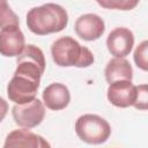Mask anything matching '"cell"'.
<instances>
[{
  "mask_svg": "<svg viewBox=\"0 0 148 148\" xmlns=\"http://www.w3.org/2000/svg\"><path fill=\"white\" fill-rule=\"evenodd\" d=\"M16 69L7 84L9 101L25 104L36 98L40 77L45 72L44 60L34 52H27L16 58Z\"/></svg>",
  "mask_w": 148,
  "mask_h": 148,
  "instance_id": "cell-1",
  "label": "cell"
},
{
  "mask_svg": "<svg viewBox=\"0 0 148 148\" xmlns=\"http://www.w3.org/2000/svg\"><path fill=\"white\" fill-rule=\"evenodd\" d=\"M68 24V14L58 3L47 2L31 8L27 14L28 29L35 35L44 36L60 32Z\"/></svg>",
  "mask_w": 148,
  "mask_h": 148,
  "instance_id": "cell-2",
  "label": "cell"
},
{
  "mask_svg": "<svg viewBox=\"0 0 148 148\" xmlns=\"http://www.w3.org/2000/svg\"><path fill=\"white\" fill-rule=\"evenodd\" d=\"M51 56L54 64L60 67L86 68L92 65L95 60L92 52L71 36H64L54 40L51 45Z\"/></svg>",
  "mask_w": 148,
  "mask_h": 148,
  "instance_id": "cell-3",
  "label": "cell"
},
{
  "mask_svg": "<svg viewBox=\"0 0 148 148\" xmlns=\"http://www.w3.org/2000/svg\"><path fill=\"white\" fill-rule=\"evenodd\" d=\"M76 135L86 143L101 145L104 143L111 134V126L104 118L87 113L80 116L75 121Z\"/></svg>",
  "mask_w": 148,
  "mask_h": 148,
  "instance_id": "cell-4",
  "label": "cell"
},
{
  "mask_svg": "<svg viewBox=\"0 0 148 148\" xmlns=\"http://www.w3.org/2000/svg\"><path fill=\"white\" fill-rule=\"evenodd\" d=\"M15 124L22 128H34L38 126L45 117V106L42 101L35 98L25 104H15L12 109Z\"/></svg>",
  "mask_w": 148,
  "mask_h": 148,
  "instance_id": "cell-5",
  "label": "cell"
},
{
  "mask_svg": "<svg viewBox=\"0 0 148 148\" xmlns=\"http://www.w3.org/2000/svg\"><path fill=\"white\" fill-rule=\"evenodd\" d=\"M138 86H134L132 81H117L109 84L106 96L109 102L117 108L133 106L136 101Z\"/></svg>",
  "mask_w": 148,
  "mask_h": 148,
  "instance_id": "cell-6",
  "label": "cell"
},
{
  "mask_svg": "<svg viewBox=\"0 0 148 148\" xmlns=\"http://www.w3.org/2000/svg\"><path fill=\"white\" fill-rule=\"evenodd\" d=\"M134 46V35L128 28L118 27L106 38V47L114 58H125Z\"/></svg>",
  "mask_w": 148,
  "mask_h": 148,
  "instance_id": "cell-7",
  "label": "cell"
},
{
  "mask_svg": "<svg viewBox=\"0 0 148 148\" xmlns=\"http://www.w3.org/2000/svg\"><path fill=\"white\" fill-rule=\"evenodd\" d=\"M2 148H51V145L42 135L21 128L7 134Z\"/></svg>",
  "mask_w": 148,
  "mask_h": 148,
  "instance_id": "cell-8",
  "label": "cell"
},
{
  "mask_svg": "<svg viewBox=\"0 0 148 148\" xmlns=\"http://www.w3.org/2000/svg\"><path fill=\"white\" fill-rule=\"evenodd\" d=\"M74 30L81 39L92 42L102 37L105 31V23L97 14L88 13L81 15L75 21Z\"/></svg>",
  "mask_w": 148,
  "mask_h": 148,
  "instance_id": "cell-9",
  "label": "cell"
},
{
  "mask_svg": "<svg viewBox=\"0 0 148 148\" xmlns=\"http://www.w3.org/2000/svg\"><path fill=\"white\" fill-rule=\"evenodd\" d=\"M25 46L22 30L17 25L6 27L0 30V54L3 57H17Z\"/></svg>",
  "mask_w": 148,
  "mask_h": 148,
  "instance_id": "cell-10",
  "label": "cell"
},
{
  "mask_svg": "<svg viewBox=\"0 0 148 148\" xmlns=\"http://www.w3.org/2000/svg\"><path fill=\"white\" fill-rule=\"evenodd\" d=\"M43 104L47 109L53 111H59L68 106L71 102V92L68 88L62 83H51L47 86L42 94Z\"/></svg>",
  "mask_w": 148,
  "mask_h": 148,
  "instance_id": "cell-11",
  "label": "cell"
},
{
  "mask_svg": "<svg viewBox=\"0 0 148 148\" xmlns=\"http://www.w3.org/2000/svg\"><path fill=\"white\" fill-rule=\"evenodd\" d=\"M104 75L109 84L117 81H132L133 69L130 61L125 58H113L108 62Z\"/></svg>",
  "mask_w": 148,
  "mask_h": 148,
  "instance_id": "cell-12",
  "label": "cell"
},
{
  "mask_svg": "<svg viewBox=\"0 0 148 148\" xmlns=\"http://www.w3.org/2000/svg\"><path fill=\"white\" fill-rule=\"evenodd\" d=\"M10 25H20L18 16L12 10L7 1L0 0V28L3 29Z\"/></svg>",
  "mask_w": 148,
  "mask_h": 148,
  "instance_id": "cell-13",
  "label": "cell"
},
{
  "mask_svg": "<svg viewBox=\"0 0 148 148\" xmlns=\"http://www.w3.org/2000/svg\"><path fill=\"white\" fill-rule=\"evenodd\" d=\"M97 3L109 9L131 10L139 3V1L138 0H97Z\"/></svg>",
  "mask_w": 148,
  "mask_h": 148,
  "instance_id": "cell-14",
  "label": "cell"
},
{
  "mask_svg": "<svg viewBox=\"0 0 148 148\" xmlns=\"http://www.w3.org/2000/svg\"><path fill=\"white\" fill-rule=\"evenodd\" d=\"M147 50H148V42L147 40H143L141 42L135 51H134V62L135 65L142 69V71H148V57H147Z\"/></svg>",
  "mask_w": 148,
  "mask_h": 148,
  "instance_id": "cell-15",
  "label": "cell"
},
{
  "mask_svg": "<svg viewBox=\"0 0 148 148\" xmlns=\"http://www.w3.org/2000/svg\"><path fill=\"white\" fill-rule=\"evenodd\" d=\"M147 84H141L138 86V95H136V101L134 103V108L138 110H147V104H148V97H147Z\"/></svg>",
  "mask_w": 148,
  "mask_h": 148,
  "instance_id": "cell-16",
  "label": "cell"
},
{
  "mask_svg": "<svg viewBox=\"0 0 148 148\" xmlns=\"http://www.w3.org/2000/svg\"><path fill=\"white\" fill-rule=\"evenodd\" d=\"M7 112H8V103L6 102V99H3L0 96V123L5 119Z\"/></svg>",
  "mask_w": 148,
  "mask_h": 148,
  "instance_id": "cell-17",
  "label": "cell"
}]
</instances>
